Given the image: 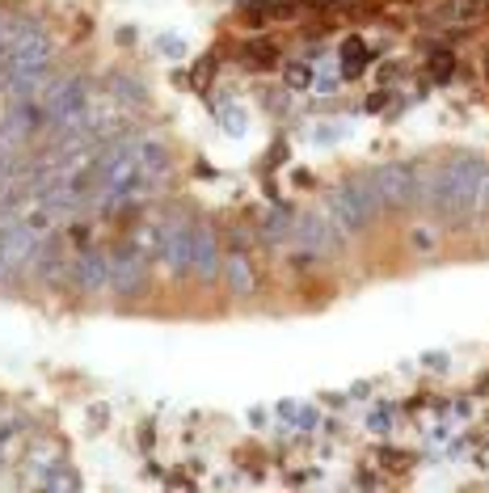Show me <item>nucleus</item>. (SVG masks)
<instances>
[{"label": "nucleus", "mask_w": 489, "mask_h": 493, "mask_svg": "<svg viewBox=\"0 0 489 493\" xmlns=\"http://www.w3.org/2000/svg\"><path fill=\"white\" fill-rule=\"evenodd\" d=\"M452 72H456V55L452 51H435L431 55V76L443 84V80H452Z\"/></svg>", "instance_id": "obj_17"}, {"label": "nucleus", "mask_w": 489, "mask_h": 493, "mask_svg": "<svg viewBox=\"0 0 489 493\" xmlns=\"http://www.w3.org/2000/svg\"><path fill=\"white\" fill-rule=\"evenodd\" d=\"M245 63H249V68H274V63H279V46H274L270 38H258V42L245 46Z\"/></svg>", "instance_id": "obj_14"}, {"label": "nucleus", "mask_w": 489, "mask_h": 493, "mask_svg": "<svg viewBox=\"0 0 489 493\" xmlns=\"http://www.w3.org/2000/svg\"><path fill=\"white\" fill-rule=\"evenodd\" d=\"M388 101H393V89H384V84H380V89L367 97V110H371V114H380V110H388Z\"/></svg>", "instance_id": "obj_22"}, {"label": "nucleus", "mask_w": 489, "mask_h": 493, "mask_svg": "<svg viewBox=\"0 0 489 493\" xmlns=\"http://www.w3.org/2000/svg\"><path fill=\"white\" fill-rule=\"evenodd\" d=\"M388 426H393V414H388V409H376V414L367 418V430H371V435H388Z\"/></svg>", "instance_id": "obj_21"}, {"label": "nucleus", "mask_w": 489, "mask_h": 493, "mask_svg": "<svg viewBox=\"0 0 489 493\" xmlns=\"http://www.w3.org/2000/svg\"><path fill=\"white\" fill-rule=\"evenodd\" d=\"M296 422H300V430H317V422H321V418H317V409H300V414H296Z\"/></svg>", "instance_id": "obj_24"}, {"label": "nucleus", "mask_w": 489, "mask_h": 493, "mask_svg": "<svg viewBox=\"0 0 489 493\" xmlns=\"http://www.w3.org/2000/svg\"><path fill=\"white\" fill-rule=\"evenodd\" d=\"M38 485H46V489H80V473H72L68 460H55V464L42 473Z\"/></svg>", "instance_id": "obj_13"}, {"label": "nucleus", "mask_w": 489, "mask_h": 493, "mask_svg": "<svg viewBox=\"0 0 489 493\" xmlns=\"http://www.w3.org/2000/svg\"><path fill=\"white\" fill-rule=\"evenodd\" d=\"M380 464L393 468V473H405V468L414 464V456H409V452H397V447H380Z\"/></svg>", "instance_id": "obj_18"}, {"label": "nucleus", "mask_w": 489, "mask_h": 493, "mask_svg": "<svg viewBox=\"0 0 489 493\" xmlns=\"http://www.w3.org/2000/svg\"><path fill=\"white\" fill-rule=\"evenodd\" d=\"M106 89H110V97L122 101V105H144V101H148V89H144L135 76H127V72H110Z\"/></svg>", "instance_id": "obj_11"}, {"label": "nucleus", "mask_w": 489, "mask_h": 493, "mask_svg": "<svg viewBox=\"0 0 489 493\" xmlns=\"http://www.w3.org/2000/svg\"><path fill=\"white\" fill-rule=\"evenodd\" d=\"M397 76H401V68H397V63H393V68H384V72H380V80H384V84H388V80H397Z\"/></svg>", "instance_id": "obj_30"}, {"label": "nucleus", "mask_w": 489, "mask_h": 493, "mask_svg": "<svg viewBox=\"0 0 489 493\" xmlns=\"http://www.w3.org/2000/svg\"><path fill=\"white\" fill-rule=\"evenodd\" d=\"M283 160H287V143H274L270 148V165H283Z\"/></svg>", "instance_id": "obj_25"}, {"label": "nucleus", "mask_w": 489, "mask_h": 493, "mask_svg": "<svg viewBox=\"0 0 489 493\" xmlns=\"http://www.w3.org/2000/svg\"><path fill=\"white\" fill-rule=\"evenodd\" d=\"M325 219H329V228H334V232H363V228L371 224L367 207L359 203V194H355L346 181L325 198Z\"/></svg>", "instance_id": "obj_5"}, {"label": "nucleus", "mask_w": 489, "mask_h": 493, "mask_svg": "<svg viewBox=\"0 0 489 493\" xmlns=\"http://www.w3.org/2000/svg\"><path fill=\"white\" fill-rule=\"evenodd\" d=\"M232 236H236V245H249V241H253V232H249V228H236Z\"/></svg>", "instance_id": "obj_31"}, {"label": "nucleus", "mask_w": 489, "mask_h": 493, "mask_svg": "<svg viewBox=\"0 0 489 493\" xmlns=\"http://www.w3.org/2000/svg\"><path fill=\"white\" fill-rule=\"evenodd\" d=\"M160 236H165V224H144V228H139L131 241H135V245H139L148 257H156V253H160Z\"/></svg>", "instance_id": "obj_16"}, {"label": "nucleus", "mask_w": 489, "mask_h": 493, "mask_svg": "<svg viewBox=\"0 0 489 493\" xmlns=\"http://www.w3.org/2000/svg\"><path fill=\"white\" fill-rule=\"evenodd\" d=\"M371 181L384 198V207H414L418 203V181H422V169L409 165V160H393V165H380L371 169Z\"/></svg>", "instance_id": "obj_1"}, {"label": "nucleus", "mask_w": 489, "mask_h": 493, "mask_svg": "<svg viewBox=\"0 0 489 493\" xmlns=\"http://www.w3.org/2000/svg\"><path fill=\"white\" fill-rule=\"evenodd\" d=\"M426 367H435V371H443V367H447V354H426Z\"/></svg>", "instance_id": "obj_26"}, {"label": "nucleus", "mask_w": 489, "mask_h": 493, "mask_svg": "<svg viewBox=\"0 0 489 493\" xmlns=\"http://www.w3.org/2000/svg\"><path fill=\"white\" fill-rule=\"evenodd\" d=\"M72 241H76V245H84V241H89V228H84V224H76V228H72Z\"/></svg>", "instance_id": "obj_28"}, {"label": "nucleus", "mask_w": 489, "mask_h": 493, "mask_svg": "<svg viewBox=\"0 0 489 493\" xmlns=\"http://www.w3.org/2000/svg\"><path fill=\"white\" fill-rule=\"evenodd\" d=\"M220 122H224V131H228V135H245V131H249V114H245L241 105H232V101H228V105H220Z\"/></svg>", "instance_id": "obj_15"}, {"label": "nucleus", "mask_w": 489, "mask_h": 493, "mask_svg": "<svg viewBox=\"0 0 489 493\" xmlns=\"http://www.w3.org/2000/svg\"><path fill=\"white\" fill-rule=\"evenodd\" d=\"M224 278H228V291L236 300H249L258 291V274H253V262L245 257V249H236V253L224 257Z\"/></svg>", "instance_id": "obj_7"}, {"label": "nucleus", "mask_w": 489, "mask_h": 493, "mask_svg": "<svg viewBox=\"0 0 489 493\" xmlns=\"http://www.w3.org/2000/svg\"><path fill=\"white\" fill-rule=\"evenodd\" d=\"M0 38H4V25H0Z\"/></svg>", "instance_id": "obj_33"}, {"label": "nucleus", "mask_w": 489, "mask_h": 493, "mask_svg": "<svg viewBox=\"0 0 489 493\" xmlns=\"http://www.w3.org/2000/svg\"><path fill=\"white\" fill-rule=\"evenodd\" d=\"M338 55H342L338 72H342L346 80H355V76H363V68H367V55H371V51H367V42H363L359 34H350V38L342 42V51H338Z\"/></svg>", "instance_id": "obj_10"}, {"label": "nucleus", "mask_w": 489, "mask_h": 493, "mask_svg": "<svg viewBox=\"0 0 489 493\" xmlns=\"http://www.w3.org/2000/svg\"><path fill=\"white\" fill-rule=\"evenodd\" d=\"M156 443V435H152V426H139V447H152Z\"/></svg>", "instance_id": "obj_27"}, {"label": "nucleus", "mask_w": 489, "mask_h": 493, "mask_svg": "<svg viewBox=\"0 0 489 493\" xmlns=\"http://www.w3.org/2000/svg\"><path fill=\"white\" fill-rule=\"evenodd\" d=\"M135 160H139V173L148 181H160L169 173V148L160 139H139L135 143Z\"/></svg>", "instance_id": "obj_8"}, {"label": "nucleus", "mask_w": 489, "mask_h": 493, "mask_svg": "<svg viewBox=\"0 0 489 493\" xmlns=\"http://www.w3.org/2000/svg\"><path fill=\"white\" fill-rule=\"evenodd\" d=\"M144 287H148V253L135 241H127V245H118L110 253V291H118V295L131 300Z\"/></svg>", "instance_id": "obj_2"}, {"label": "nucleus", "mask_w": 489, "mask_h": 493, "mask_svg": "<svg viewBox=\"0 0 489 493\" xmlns=\"http://www.w3.org/2000/svg\"><path fill=\"white\" fill-rule=\"evenodd\" d=\"M296 414H300V409H296L291 401H283V405H279V418H291V422H296Z\"/></svg>", "instance_id": "obj_29"}, {"label": "nucleus", "mask_w": 489, "mask_h": 493, "mask_svg": "<svg viewBox=\"0 0 489 493\" xmlns=\"http://www.w3.org/2000/svg\"><path fill=\"white\" fill-rule=\"evenodd\" d=\"M156 46H160L165 55H177V59L186 55V42H182V38H173V34H160V42H156Z\"/></svg>", "instance_id": "obj_23"}, {"label": "nucleus", "mask_w": 489, "mask_h": 493, "mask_svg": "<svg viewBox=\"0 0 489 493\" xmlns=\"http://www.w3.org/2000/svg\"><path fill=\"white\" fill-rule=\"evenodd\" d=\"M296 236L312 249V253H329L334 245H338V236L325 228V219H317V215H304V219H296Z\"/></svg>", "instance_id": "obj_9"}, {"label": "nucleus", "mask_w": 489, "mask_h": 493, "mask_svg": "<svg viewBox=\"0 0 489 493\" xmlns=\"http://www.w3.org/2000/svg\"><path fill=\"white\" fill-rule=\"evenodd\" d=\"M0 278H4V232H0Z\"/></svg>", "instance_id": "obj_32"}, {"label": "nucleus", "mask_w": 489, "mask_h": 493, "mask_svg": "<svg viewBox=\"0 0 489 493\" xmlns=\"http://www.w3.org/2000/svg\"><path fill=\"white\" fill-rule=\"evenodd\" d=\"M68 283L84 295H97L110 287V253L101 249H84L76 257H68Z\"/></svg>", "instance_id": "obj_4"}, {"label": "nucleus", "mask_w": 489, "mask_h": 493, "mask_svg": "<svg viewBox=\"0 0 489 493\" xmlns=\"http://www.w3.org/2000/svg\"><path fill=\"white\" fill-rule=\"evenodd\" d=\"M220 270H224L220 236L211 232V224H194V266H190V274H194L198 283H211Z\"/></svg>", "instance_id": "obj_6"}, {"label": "nucleus", "mask_w": 489, "mask_h": 493, "mask_svg": "<svg viewBox=\"0 0 489 493\" xmlns=\"http://www.w3.org/2000/svg\"><path fill=\"white\" fill-rule=\"evenodd\" d=\"M156 257L169 266V274L186 278L190 266H194V228L182 224V219H165V236H160V253Z\"/></svg>", "instance_id": "obj_3"}, {"label": "nucleus", "mask_w": 489, "mask_h": 493, "mask_svg": "<svg viewBox=\"0 0 489 493\" xmlns=\"http://www.w3.org/2000/svg\"><path fill=\"white\" fill-rule=\"evenodd\" d=\"M287 236H296V215H291L287 207H279V211H270V215L262 219V241H266V245H279V241H287Z\"/></svg>", "instance_id": "obj_12"}, {"label": "nucleus", "mask_w": 489, "mask_h": 493, "mask_svg": "<svg viewBox=\"0 0 489 493\" xmlns=\"http://www.w3.org/2000/svg\"><path fill=\"white\" fill-rule=\"evenodd\" d=\"M287 84L291 89H312V63H287Z\"/></svg>", "instance_id": "obj_19"}, {"label": "nucleus", "mask_w": 489, "mask_h": 493, "mask_svg": "<svg viewBox=\"0 0 489 493\" xmlns=\"http://www.w3.org/2000/svg\"><path fill=\"white\" fill-rule=\"evenodd\" d=\"M215 76V55H203L194 63V89H207V80Z\"/></svg>", "instance_id": "obj_20"}]
</instances>
